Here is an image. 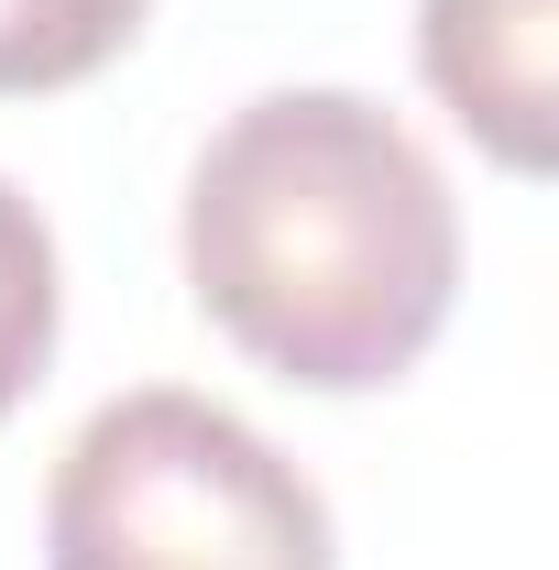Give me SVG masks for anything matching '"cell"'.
I'll return each instance as SVG.
<instances>
[{"mask_svg":"<svg viewBox=\"0 0 559 570\" xmlns=\"http://www.w3.org/2000/svg\"><path fill=\"white\" fill-rule=\"evenodd\" d=\"M187 296L307 395L418 373L461 296V198L384 99L264 88L187 176Z\"/></svg>","mask_w":559,"mask_h":570,"instance_id":"obj_1","label":"cell"},{"mask_svg":"<svg viewBox=\"0 0 559 570\" xmlns=\"http://www.w3.org/2000/svg\"><path fill=\"white\" fill-rule=\"evenodd\" d=\"M45 570H341L330 504L187 384L110 395L45 483Z\"/></svg>","mask_w":559,"mask_h":570,"instance_id":"obj_2","label":"cell"},{"mask_svg":"<svg viewBox=\"0 0 559 570\" xmlns=\"http://www.w3.org/2000/svg\"><path fill=\"white\" fill-rule=\"evenodd\" d=\"M549 11L559 0H418L428 88L516 176H549Z\"/></svg>","mask_w":559,"mask_h":570,"instance_id":"obj_3","label":"cell"},{"mask_svg":"<svg viewBox=\"0 0 559 570\" xmlns=\"http://www.w3.org/2000/svg\"><path fill=\"white\" fill-rule=\"evenodd\" d=\"M154 0H0V99H45L77 88L110 56H133Z\"/></svg>","mask_w":559,"mask_h":570,"instance_id":"obj_4","label":"cell"},{"mask_svg":"<svg viewBox=\"0 0 559 570\" xmlns=\"http://www.w3.org/2000/svg\"><path fill=\"white\" fill-rule=\"evenodd\" d=\"M56 307H67V285H56V230L0 176V417L45 384V362H56Z\"/></svg>","mask_w":559,"mask_h":570,"instance_id":"obj_5","label":"cell"}]
</instances>
